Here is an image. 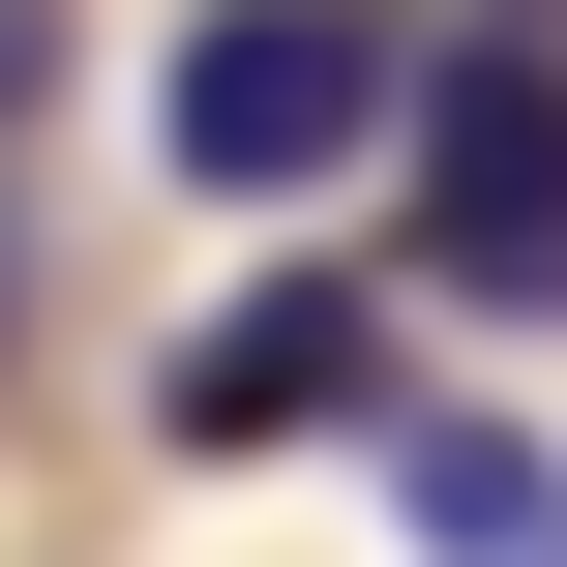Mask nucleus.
Wrapping results in <instances>:
<instances>
[{"mask_svg": "<svg viewBox=\"0 0 567 567\" xmlns=\"http://www.w3.org/2000/svg\"><path fill=\"white\" fill-rule=\"evenodd\" d=\"M150 150H179L209 209H299V179L419 150V0H179V60H150Z\"/></svg>", "mask_w": 567, "mask_h": 567, "instance_id": "obj_1", "label": "nucleus"}, {"mask_svg": "<svg viewBox=\"0 0 567 567\" xmlns=\"http://www.w3.org/2000/svg\"><path fill=\"white\" fill-rule=\"evenodd\" d=\"M419 299L567 329V0H478L419 60Z\"/></svg>", "mask_w": 567, "mask_h": 567, "instance_id": "obj_2", "label": "nucleus"}, {"mask_svg": "<svg viewBox=\"0 0 567 567\" xmlns=\"http://www.w3.org/2000/svg\"><path fill=\"white\" fill-rule=\"evenodd\" d=\"M419 389H389V269H269V299H209L179 359H150V449L179 478H239V449H389Z\"/></svg>", "mask_w": 567, "mask_h": 567, "instance_id": "obj_3", "label": "nucleus"}, {"mask_svg": "<svg viewBox=\"0 0 567 567\" xmlns=\"http://www.w3.org/2000/svg\"><path fill=\"white\" fill-rule=\"evenodd\" d=\"M389 508H419V567H567V449H508V419H389Z\"/></svg>", "mask_w": 567, "mask_h": 567, "instance_id": "obj_4", "label": "nucleus"}, {"mask_svg": "<svg viewBox=\"0 0 567 567\" xmlns=\"http://www.w3.org/2000/svg\"><path fill=\"white\" fill-rule=\"evenodd\" d=\"M30 90H60V0H0V120H30Z\"/></svg>", "mask_w": 567, "mask_h": 567, "instance_id": "obj_5", "label": "nucleus"}, {"mask_svg": "<svg viewBox=\"0 0 567 567\" xmlns=\"http://www.w3.org/2000/svg\"><path fill=\"white\" fill-rule=\"evenodd\" d=\"M0 359H30V209H0Z\"/></svg>", "mask_w": 567, "mask_h": 567, "instance_id": "obj_6", "label": "nucleus"}]
</instances>
